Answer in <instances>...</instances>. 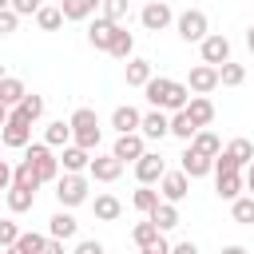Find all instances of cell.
<instances>
[{
    "instance_id": "obj_1",
    "label": "cell",
    "mask_w": 254,
    "mask_h": 254,
    "mask_svg": "<svg viewBox=\"0 0 254 254\" xmlns=\"http://www.w3.org/2000/svg\"><path fill=\"white\" fill-rule=\"evenodd\" d=\"M143 95H147V103L151 107H163V111H183L187 103H190V87L187 83H179V79H167V75H151L147 79V87H143Z\"/></svg>"
},
{
    "instance_id": "obj_2",
    "label": "cell",
    "mask_w": 254,
    "mask_h": 254,
    "mask_svg": "<svg viewBox=\"0 0 254 254\" xmlns=\"http://www.w3.org/2000/svg\"><path fill=\"white\" fill-rule=\"evenodd\" d=\"M67 123H71V143H79V147H87V151H95V147H99L103 127H99V115H95L91 107H75Z\"/></svg>"
},
{
    "instance_id": "obj_3",
    "label": "cell",
    "mask_w": 254,
    "mask_h": 254,
    "mask_svg": "<svg viewBox=\"0 0 254 254\" xmlns=\"http://www.w3.org/2000/svg\"><path fill=\"white\" fill-rule=\"evenodd\" d=\"M87 190H91V183H87L83 171H64V175L56 179V202H60L64 210L83 206V202H87Z\"/></svg>"
},
{
    "instance_id": "obj_4",
    "label": "cell",
    "mask_w": 254,
    "mask_h": 254,
    "mask_svg": "<svg viewBox=\"0 0 254 254\" xmlns=\"http://www.w3.org/2000/svg\"><path fill=\"white\" fill-rule=\"evenodd\" d=\"M175 32H179V40H183V44H202V40L210 36V20H206V12L187 8V12H179V16H175Z\"/></svg>"
},
{
    "instance_id": "obj_5",
    "label": "cell",
    "mask_w": 254,
    "mask_h": 254,
    "mask_svg": "<svg viewBox=\"0 0 254 254\" xmlns=\"http://www.w3.org/2000/svg\"><path fill=\"white\" fill-rule=\"evenodd\" d=\"M24 159L36 167V175H40L44 183H56V179H60V155H56V147H48V143H28V147H24Z\"/></svg>"
},
{
    "instance_id": "obj_6",
    "label": "cell",
    "mask_w": 254,
    "mask_h": 254,
    "mask_svg": "<svg viewBox=\"0 0 254 254\" xmlns=\"http://www.w3.org/2000/svg\"><path fill=\"white\" fill-rule=\"evenodd\" d=\"M0 143H4V147H12V151H24V147L32 143V119H24L20 111H12V115H8V123L0 127Z\"/></svg>"
},
{
    "instance_id": "obj_7",
    "label": "cell",
    "mask_w": 254,
    "mask_h": 254,
    "mask_svg": "<svg viewBox=\"0 0 254 254\" xmlns=\"http://www.w3.org/2000/svg\"><path fill=\"white\" fill-rule=\"evenodd\" d=\"M139 24H143L147 32H167V28L175 24V12H171L167 0H151V4L139 8Z\"/></svg>"
},
{
    "instance_id": "obj_8",
    "label": "cell",
    "mask_w": 254,
    "mask_h": 254,
    "mask_svg": "<svg viewBox=\"0 0 254 254\" xmlns=\"http://www.w3.org/2000/svg\"><path fill=\"white\" fill-rule=\"evenodd\" d=\"M159 194L167 198V202H183L187 194H190V175L179 167V171H167L163 179H159Z\"/></svg>"
},
{
    "instance_id": "obj_9",
    "label": "cell",
    "mask_w": 254,
    "mask_h": 254,
    "mask_svg": "<svg viewBox=\"0 0 254 254\" xmlns=\"http://www.w3.org/2000/svg\"><path fill=\"white\" fill-rule=\"evenodd\" d=\"M242 190H246V175L242 171H214V194L222 202H234Z\"/></svg>"
},
{
    "instance_id": "obj_10",
    "label": "cell",
    "mask_w": 254,
    "mask_h": 254,
    "mask_svg": "<svg viewBox=\"0 0 254 254\" xmlns=\"http://www.w3.org/2000/svg\"><path fill=\"white\" fill-rule=\"evenodd\" d=\"M198 52H202V64H214V67H222V64L230 60V40H226L222 32H210V36L198 44Z\"/></svg>"
},
{
    "instance_id": "obj_11",
    "label": "cell",
    "mask_w": 254,
    "mask_h": 254,
    "mask_svg": "<svg viewBox=\"0 0 254 254\" xmlns=\"http://www.w3.org/2000/svg\"><path fill=\"white\" fill-rule=\"evenodd\" d=\"M163 175H167V163H163L159 151H143V159H135V179L139 183H151L155 187Z\"/></svg>"
},
{
    "instance_id": "obj_12",
    "label": "cell",
    "mask_w": 254,
    "mask_h": 254,
    "mask_svg": "<svg viewBox=\"0 0 254 254\" xmlns=\"http://www.w3.org/2000/svg\"><path fill=\"white\" fill-rule=\"evenodd\" d=\"M187 87H190L194 95H210V91L218 87V67H214V64H198V67H190Z\"/></svg>"
},
{
    "instance_id": "obj_13",
    "label": "cell",
    "mask_w": 254,
    "mask_h": 254,
    "mask_svg": "<svg viewBox=\"0 0 254 254\" xmlns=\"http://www.w3.org/2000/svg\"><path fill=\"white\" fill-rule=\"evenodd\" d=\"M139 135H143V139H163V135H171V111L151 107V111L143 115V123H139Z\"/></svg>"
},
{
    "instance_id": "obj_14",
    "label": "cell",
    "mask_w": 254,
    "mask_h": 254,
    "mask_svg": "<svg viewBox=\"0 0 254 254\" xmlns=\"http://www.w3.org/2000/svg\"><path fill=\"white\" fill-rule=\"evenodd\" d=\"M143 151H147V139H143L139 131H127V135H119V139H115V147H111V155H115V159H123V163H135V159H143Z\"/></svg>"
},
{
    "instance_id": "obj_15",
    "label": "cell",
    "mask_w": 254,
    "mask_h": 254,
    "mask_svg": "<svg viewBox=\"0 0 254 254\" xmlns=\"http://www.w3.org/2000/svg\"><path fill=\"white\" fill-rule=\"evenodd\" d=\"M123 159H115V155H95L91 159V167H87V175L95 179V183H115L119 175H123Z\"/></svg>"
},
{
    "instance_id": "obj_16",
    "label": "cell",
    "mask_w": 254,
    "mask_h": 254,
    "mask_svg": "<svg viewBox=\"0 0 254 254\" xmlns=\"http://www.w3.org/2000/svg\"><path fill=\"white\" fill-rule=\"evenodd\" d=\"M115 28H119V24H111L107 16H95V20H91V28H87V44H91V48H99V52H107V48H111Z\"/></svg>"
},
{
    "instance_id": "obj_17",
    "label": "cell",
    "mask_w": 254,
    "mask_h": 254,
    "mask_svg": "<svg viewBox=\"0 0 254 254\" xmlns=\"http://www.w3.org/2000/svg\"><path fill=\"white\" fill-rule=\"evenodd\" d=\"M139 123H143V111H139V107H131V103H123V107H115V111H111V127H115L119 135L139 131Z\"/></svg>"
},
{
    "instance_id": "obj_18",
    "label": "cell",
    "mask_w": 254,
    "mask_h": 254,
    "mask_svg": "<svg viewBox=\"0 0 254 254\" xmlns=\"http://www.w3.org/2000/svg\"><path fill=\"white\" fill-rule=\"evenodd\" d=\"M187 147H190V151H198V155H206V159H218V151H222V139H218L214 131L198 127V131H194V139H190Z\"/></svg>"
},
{
    "instance_id": "obj_19",
    "label": "cell",
    "mask_w": 254,
    "mask_h": 254,
    "mask_svg": "<svg viewBox=\"0 0 254 254\" xmlns=\"http://www.w3.org/2000/svg\"><path fill=\"white\" fill-rule=\"evenodd\" d=\"M60 167H64V171H87V167H91V151L79 147V143H67L64 155H60Z\"/></svg>"
},
{
    "instance_id": "obj_20",
    "label": "cell",
    "mask_w": 254,
    "mask_h": 254,
    "mask_svg": "<svg viewBox=\"0 0 254 254\" xmlns=\"http://www.w3.org/2000/svg\"><path fill=\"white\" fill-rule=\"evenodd\" d=\"M75 230H79V222H75V218H71L64 206H60V210L48 218V234H52V238H64V242H67V238H75Z\"/></svg>"
},
{
    "instance_id": "obj_21",
    "label": "cell",
    "mask_w": 254,
    "mask_h": 254,
    "mask_svg": "<svg viewBox=\"0 0 254 254\" xmlns=\"http://www.w3.org/2000/svg\"><path fill=\"white\" fill-rule=\"evenodd\" d=\"M99 8H103V0H60L64 20H87V16H95Z\"/></svg>"
},
{
    "instance_id": "obj_22",
    "label": "cell",
    "mask_w": 254,
    "mask_h": 254,
    "mask_svg": "<svg viewBox=\"0 0 254 254\" xmlns=\"http://www.w3.org/2000/svg\"><path fill=\"white\" fill-rule=\"evenodd\" d=\"M179 159H183V171H187L190 179H202V175L214 171V159H206V155H198V151H190V147H187Z\"/></svg>"
},
{
    "instance_id": "obj_23",
    "label": "cell",
    "mask_w": 254,
    "mask_h": 254,
    "mask_svg": "<svg viewBox=\"0 0 254 254\" xmlns=\"http://www.w3.org/2000/svg\"><path fill=\"white\" fill-rule=\"evenodd\" d=\"M147 218H151V222H155V226L167 234V230H175V226H179V202H167V198H163V202H159V206H155Z\"/></svg>"
},
{
    "instance_id": "obj_24",
    "label": "cell",
    "mask_w": 254,
    "mask_h": 254,
    "mask_svg": "<svg viewBox=\"0 0 254 254\" xmlns=\"http://www.w3.org/2000/svg\"><path fill=\"white\" fill-rule=\"evenodd\" d=\"M187 111H190V119H194L198 127H210V123H214V103H210V95H190Z\"/></svg>"
},
{
    "instance_id": "obj_25",
    "label": "cell",
    "mask_w": 254,
    "mask_h": 254,
    "mask_svg": "<svg viewBox=\"0 0 254 254\" xmlns=\"http://www.w3.org/2000/svg\"><path fill=\"white\" fill-rule=\"evenodd\" d=\"M194 131H198V123L190 119V111H187V107H183V111H171V135H175V139L190 143V139H194Z\"/></svg>"
},
{
    "instance_id": "obj_26",
    "label": "cell",
    "mask_w": 254,
    "mask_h": 254,
    "mask_svg": "<svg viewBox=\"0 0 254 254\" xmlns=\"http://www.w3.org/2000/svg\"><path fill=\"white\" fill-rule=\"evenodd\" d=\"M12 187H28V190H40V187H44V179L36 175V167H32L28 159H20V163L12 167Z\"/></svg>"
},
{
    "instance_id": "obj_27",
    "label": "cell",
    "mask_w": 254,
    "mask_h": 254,
    "mask_svg": "<svg viewBox=\"0 0 254 254\" xmlns=\"http://www.w3.org/2000/svg\"><path fill=\"white\" fill-rule=\"evenodd\" d=\"M91 210H95V218H99V222H115V218L123 214V202H119L115 194H95Z\"/></svg>"
},
{
    "instance_id": "obj_28",
    "label": "cell",
    "mask_w": 254,
    "mask_h": 254,
    "mask_svg": "<svg viewBox=\"0 0 254 254\" xmlns=\"http://www.w3.org/2000/svg\"><path fill=\"white\" fill-rule=\"evenodd\" d=\"M131 52H135V36L119 24L115 28V36H111V48H107V56H115V60H131Z\"/></svg>"
},
{
    "instance_id": "obj_29",
    "label": "cell",
    "mask_w": 254,
    "mask_h": 254,
    "mask_svg": "<svg viewBox=\"0 0 254 254\" xmlns=\"http://www.w3.org/2000/svg\"><path fill=\"white\" fill-rule=\"evenodd\" d=\"M36 206V190H28V187H8V210L12 214H24V210H32Z\"/></svg>"
},
{
    "instance_id": "obj_30",
    "label": "cell",
    "mask_w": 254,
    "mask_h": 254,
    "mask_svg": "<svg viewBox=\"0 0 254 254\" xmlns=\"http://www.w3.org/2000/svg\"><path fill=\"white\" fill-rule=\"evenodd\" d=\"M159 202H163V198H159V190H155L151 183H139V190L131 194V206H135V210H143V214H151Z\"/></svg>"
},
{
    "instance_id": "obj_31",
    "label": "cell",
    "mask_w": 254,
    "mask_h": 254,
    "mask_svg": "<svg viewBox=\"0 0 254 254\" xmlns=\"http://www.w3.org/2000/svg\"><path fill=\"white\" fill-rule=\"evenodd\" d=\"M151 75V60H127V87H147Z\"/></svg>"
},
{
    "instance_id": "obj_32",
    "label": "cell",
    "mask_w": 254,
    "mask_h": 254,
    "mask_svg": "<svg viewBox=\"0 0 254 254\" xmlns=\"http://www.w3.org/2000/svg\"><path fill=\"white\" fill-rule=\"evenodd\" d=\"M44 143H48V147H67V143H71V123L52 119V123H48V131H44Z\"/></svg>"
},
{
    "instance_id": "obj_33",
    "label": "cell",
    "mask_w": 254,
    "mask_h": 254,
    "mask_svg": "<svg viewBox=\"0 0 254 254\" xmlns=\"http://www.w3.org/2000/svg\"><path fill=\"white\" fill-rule=\"evenodd\" d=\"M24 95H28V87H24V83H20L16 75H0V99H4L8 107H16V103H20Z\"/></svg>"
},
{
    "instance_id": "obj_34",
    "label": "cell",
    "mask_w": 254,
    "mask_h": 254,
    "mask_svg": "<svg viewBox=\"0 0 254 254\" xmlns=\"http://www.w3.org/2000/svg\"><path fill=\"white\" fill-rule=\"evenodd\" d=\"M230 214H234V222L254 226V194H238V198L230 202Z\"/></svg>"
},
{
    "instance_id": "obj_35",
    "label": "cell",
    "mask_w": 254,
    "mask_h": 254,
    "mask_svg": "<svg viewBox=\"0 0 254 254\" xmlns=\"http://www.w3.org/2000/svg\"><path fill=\"white\" fill-rule=\"evenodd\" d=\"M12 111H20L24 119H32V123H36V119L44 115V95H36V91H28V95H24V99H20V103H16Z\"/></svg>"
},
{
    "instance_id": "obj_36",
    "label": "cell",
    "mask_w": 254,
    "mask_h": 254,
    "mask_svg": "<svg viewBox=\"0 0 254 254\" xmlns=\"http://www.w3.org/2000/svg\"><path fill=\"white\" fill-rule=\"evenodd\" d=\"M226 155H230L238 167H250V159H254V143H250V139H230V143H226Z\"/></svg>"
},
{
    "instance_id": "obj_37",
    "label": "cell",
    "mask_w": 254,
    "mask_h": 254,
    "mask_svg": "<svg viewBox=\"0 0 254 254\" xmlns=\"http://www.w3.org/2000/svg\"><path fill=\"white\" fill-rule=\"evenodd\" d=\"M36 24H40L44 32H60V28H64V12L52 8V4H44V8L36 12Z\"/></svg>"
},
{
    "instance_id": "obj_38",
    "label": "cell",
    "mask_w": 254,
    "mask_h": 254,
    "mask_svg": "<svg viewBox=\"0 0 254 254\" xmlns=\"http://www.w3.org/2000/svg\"><path fill=\"white\" fill-rule=\"evenodd\" d=\"M242 79H246V67H242V64H234V60H226V64L218 67V83H222V87H238Z\"/></svg>"
},
{
    "instance_id": "obj_39",
    "label": "cell",
    "mask_w": 254,
    "mask_h": 254,
    "mask_svg": "<svg viewBox=\"0 0 254 254\" xmlns=\"http://www.w3.org/2000/svg\"><path fill=\"white\" fill-rule=\"evenodd\" d=\"M44 242H48V234H40V230H20V238H16V246H20L24 254H40Z\"/></svg>"
},
{
    "instance_id": "obj_40",
    "label": "cell",
    "mask_w": 254,
    "mask_h": 254,
    "mask_svg": "<svg viewBox=\"0 0 254 254\" xmlns=\"http://www.w3.org/2000/svg\"><path fill=\"white\" fill-rule=\"evenodd\" d=\"M127 12H131V4H127V0H103V16H107L111 24H123V20H127Z\"/></svg>"
},
{
    "instance_id": "obj_41",
    "label": "cell",
    "mask_w": 254,
    "mask_h": 254,
    "mask_svg": "<svg viewBox=\"0 0 254 254\" xmlns=\"http://www.w3.org/2000/svg\"><path fill=\"white\" fill-rule=\"evenodd\" d=\"M159 234H163V230H159V226H155V222H151V218H147V222H139V226H135V230H131V238H135V242H139V246H147V242H155V238H159Z\"/></svg>"
},
{
    "instance_id": "obj_42",
    "label": "cell",
    "mask_w": 254,
    "mask_h": 254,
    "mask_svg": "<svg viewBox=\"0 0 254 254\" xmlns=\"http://www.w3.org/2000/svg\"><path fill=\"white\" fill-rule=\"evenodd\" d=\"M16 238H20V226H16L12 218H0V250L16 246Z\"/></svg>"
},
{
    "instance_id": "obj_43",
    "label": "cell",
    "mask_w": 254,
    "mask_h": 254,
    "mask_svg": "<svg viewBox=\"0 0 254 254\" xmlns=\"http://www.w3.org/2000/svg\"><path fill=\"white\" fill-rule=\"evenodd\" d=\"M44 8V0H12V12L16 16H36Z\"/></svg>"
},
{
    "instance_id": "obj_44",
    "label": "cell",
    "mask_w": 254,
    "mask_h": 254,
    "mask_svg": "<svg viewBox=\"0 0 254 254\" xmlns=\"http://www.w3.org/2000/svg\"><path fill=\"white\" fill-rule=\"evenodd\" d=\"M16 24H20V16H16L12 8H4V12H0V36H12Z\"/></svg>"
},
{
    "instance_id": "obj_45",
    "label": "cell",
    "mask_w": 254,
    "mask_h": 254,
    "mask_svg": "<svg viewBox=\"0 0 254 254\" xmlns=\"http://www.w3.org/2000/svg\"><path fill=\"white\" fill-rule=\"evenodd\" d=\"M139 254H171V242L159 234L155 242H147V246H139Z\"/></svg>"
},
{
    "instance_id": "obj_46",
    "label": "cell",
    "mask_w": 254,
    "mask_h": 254,
    "mask_svg": "<svg viewBox=\"0 0 254 254\" xmlns=\"http://www.w3.org/2000/svg\"><path fill=\"white\" fill-rule=\"evenodd\" d=\"M71 254H107V250H103V242L83 238V242H75V250H71Z\"/></svg>"
},
{
    "instance_id": "obj_47",
    "label": "cell",
    "mask_w": 254,
    "mask_h": 254,
    "mask_svg": "<svg viewBox=\"0 0 254 254\" xmlns=\"http://www.w3.org/2000/svg\"><path fill=\"white\" fill-rule=\"evenodd\" d=\"M40 254H67V250H64V238H52V234H48V242H44Z\"/></svg>"
},
{
    "instance_id": "obj_48",
    "label": "cell",
    "mask_w": 254,
    "mask_h": 254,
    "mask_svg": "<svg viewBox=\"0 0 254 254\" xmlns=\"http://www.w3.org/2000/svg\"><path fill=\"white\" fill-rule=\"evenodd\" d=\"M171 254H198V246H194L190 238H183V242H175V246H171Z\"/></svg>"
},
{
    "instance_id": "obj_49",
    "label": "cell",
    "mask_w": 254,
    "mask_h": 254,
    "mask_svg": "<svg viewBox=\"0 0 254 254\" xmlns=\"http://www.w3.org/2000/svg\"><path fill=\"white\" fill-rule=\"evenodd\" d=\"M8 187H12V167L0 159V190H8Z\"/></svg>"
},
{
    "instance_id": "obj_50",
    "label": "cell",
    "mask_w": 254,
    "mask_h": 254,
    "mask_svg": "<svg viewBox=\"0 0 254 254\" xmlns=\"http://www.w3.org/2000/svg\"><path fill=\"white\" fill-rule=\"evenodd\" d=\"M246 190L254 194V159H250V167H246Z\"/></svg>"
},
{
    "instance_id": "obj_51",
    "label": "cell",
    "mask_w": 254,
    "mask_h": 254,
    "mask_svg": "<svg viewBox=\"0 0 254 254\" xmlns=\"http://www.w3.org/2000/svg\"><path fill=\"white\" fill-rule=\"evenodd\" d=\"M8 115H12V107H8V103H4V99H0V127H4V123H8Z\"/></svg>"
},
{
    "instance_id": "obj_52",
    "label": "cell",
    "mask_w": 254,
    "mask_h": 254,
    "mask_svg": "<svg viewBox=\"0 0 254 254\" xmlns=\"http://www.w3.org/2000/svg\"><path fill=\"white\" fill-rule=\"evenodd\" d=\"M222 254H246V246H226Z\"/></svg>"
},
{
    "instance_id": "obj_53",
    "label": "cell",
    "mask_w": 254,
    "mask_h": 254,
    "mask_svg": "<svg viewBox=\"0 0 254 254\" xmlns=\"http://www.w3.org/2000/svg\"><path fill=\"white\" fill-rule=\"evenodd\" d=\"M246 48H250V56H254V28L246 32Z\"/></svg>"
},
{
    "instance_id": "obj_54",
    "label": "cell",
    "mask_w": 254,
    "mask_h": 254,
    "mask_svg": "<svg viewBox=\"0 0 254 254\" xmlns=\"http://www.w3.org/2000/svg\"><path fill=\"white\" fill-rule=\"evenodd\" d=\"M4 254H24V250H20V246H8V250H4Z\"/></svg>"
},
{
    "instance_id": "obj_55",
    "label": "cell",
    "mask_w": 254,
    "mask_h": 254,
    "mask_svg": "<svg viewBox=\"0 0 254 254\" xmlns=\"http://www.w3.org/2000/svg\"><path fill=\"white\" fill-rule=\"evenodd\" d=\"M4 8H12V0H0V12H4Z\"/></svg>"
},
{
    "instance_id": "obj_56",
    "label": "cell",
    "mask_w": 254,
    "mask_h": 254,
    "mask_svg": "<svg viewBox=\"0 0 254 254\" xmlns=\"http://www.w3.org/2000/svg\"><path fill=\"white\" fill-rule=\"evenodd\" d=\"M0 254H4V250H0Z\"/></svg>"
}]
</instances>
